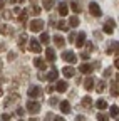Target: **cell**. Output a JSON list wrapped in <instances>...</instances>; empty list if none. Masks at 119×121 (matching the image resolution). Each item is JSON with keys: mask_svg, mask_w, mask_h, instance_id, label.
I'll list each match as a JSON object with an SVG mask.
<instances>
[{"mask_svg": "<svg viewBox=\"0 0 119 121\" xmlns=\"http://www.w3.org/2000/svg\"><path fill=\"white\" fill-rule=\"evenodd\" d=\"M76 121H86V118H84V116H77Z\"/></svg>", "mask_w": 119, "mask_h": 121, "instance_id": "obj_45", "label": "cell"}, {"mask_svg": "<svg viewBox=\"0 0 119 121\" xmlns=\"http://www.w3.org/2000/svg\"><path fill=\"white\" fill-rule=\"evenodd\" d=\"M96 89H97V93H104V91H106V82H104V81H99Z\"/></svg>", "mask_w": 119, "mask_h": 121, "instance_id": "obj_26", "label": "cell"}, {"mask_svg": "<svg viewBox=\"0 0 119 121\" xmlns=\"http://www.w3.org/2000/svg\"><path fill=\"white\" fill-rule=\"evenodd\" d=\"M61 111H62L64 114L70 113V103H69V101H61Z\"/></svg>", "mask_w": 119, "mask_h": 121, "instance_id": "obj_15", "label": "cell"}, {"mask_svg": "<svg viewBox=\"0 0 119 121\" xmlns=\"http://www.w3.org/2000/svg\"><path fill=\"white\" fill-rule=\"evenodd\" d=\"M27 17H29V10H22V12L19 13V20H20L22 24L27 20Z\"/></svg>", "mask_w": 119, "mask_h": 121, "instance_id": "obj_24", "label": "cell"}, {"mask_svg": "<svg viewBox=\"0 0 119 121\" xmlns=\"http://www.w3.org/2000/svg\"><path fill=\"white\" fill-rule=\"evenodd\" d=\"M92 87H94V78H91V76H89V78H86V79H84V89L91 91Z\"/></svg>", "mask_w": 119, "mask_h": 121, "instance_id": "obj_10", "label": "cell"}, {"mask_svg": "<svg viewBox=\"0 0 119 121\" xmlns=\"http://www.w3.org/2000/svg\"><path fill=\"white\" fill-rule=\"evenodd\" d=\"M114 66H116V67H117V69H119V57H117V59H116V60H114Z\"/></svg>", "mask_w": 119, "mask_h": 121, "instance_id": "obj_46", "label": "cell"}, {"mask_svg": "<svg viewBox=\"0 0 119 121\" xmlns=\"http://www.w3.org/2000/svg\"><path fill=\"white\" fill-rule=\"evenodd\" d=\"M112 74V69L109 67V69H106V71H104V76H106V78H109V76Z\"/></svg>", "mask_w": 119, "mask_h": 121, "instance_id": "obj_36", "label": "cell"}, {"mask_svg": "<svg viewBox=\"0 0 119 121\" xmlns=\"http://www.w3.org/2000/svg\"><path fill=\"white\" fill-rule=\"evenodd\" d=\"M17 114H19V116H22V114H24V109H22V108H19V109H17Z\"/></svg>", "mask_w": 119, "mask_h": 121, "instance_id": "obj_44", "label": "cell"}, {"mask_svg": "<svg viewBox=\"0 0 119 121\" xmlns=\"http://www.w3.org/2000/svg\"><path fill=\"white\" fill-rule=\"evenodd\" d=\"M89 12H91V15H94V17H101V15H102V10H101V7L96 2L89 4Z\"/></svg>", "mask_w": 119, "mask_h": 121, "instance_id": "obj_3", "label": "cell"}, {"mask_svg": "<svg viewBox=\"0 0 119 121\" xmlns=\"http://www.w3.org/2000/svg\"><path fill=\"white\" fill-rule=\"evenodd\" d=\"M86 47H87V51H94V45L91 42H86Z\"/></svg>", "mask_w": 119, "mask_h": 121, "instance_id": "obj_37", "label": "cell"}, {"mask_svg": "<svg viewBox=\"0 0 119 121\" xmlns=\"http://www.w3.org/2000/svg\"><path fill=\"white\" fill-rule=\"evenodd\" d=\"M27 109L30 114H37L40 111V104L37 101H27Z\"/></svg>", "mask_w": 119, "mask_h": 121, "instance_id": "obj_2", "label": "cell"}, {"mask_svg": "<svg viewBox=\"0 0 119 121\" xmlns=\"http://www.w3.org/2000/svg\"><path fill=\"white\" fill-rule=\"evenodd\" d=\"M97 119L99 121H109V116L104 114V113H101V114H97Z\"/></svg>", "mask_w": 119, "mask_h": 121, "instance_id": "obj_33", "label": "cell"}, {"mask_svg": "<svg viewBox=\"0 0 119 121\" xmlns=\"http://www.w3.org/2000/svg\"><path fill=\"white\" fill-rule=\"evenodd\" d=\"M54 44L57 45V47H64V44H66V42H64V39H62L61 35H59V34H57V35L54 37Z\"/></svg>", "mask_w": 119, "mask_h": 121, "instance_id": "obj_21", "label": "cell"}, {"mask_svg": "<svg viewBox=\"0 0 119 121\" xmlns=\"http://www.w3.org/2000/svg\"><path fill=\"white\" fill-rule=\"evenodd\" d=\"M81 59L87 60V59H89V52H81Z\"/></svg>", "mask_w": 119, "mask_h": 121, "instance_id": "obj_35", "label": "cell"}, {"mask_svg": "<svg viewBox=\"0 0 119 121\" xmlns=\"http://www.w3.org/2000/svg\"><path fill=\"white\" fill-rule=\"evenodd\" d=\"M20 121H22V119H20Z\"/></svg>", "mask_w": 119, "mask_h": 121, "instance_id": "obj_51", "label": "cell"}, {"mask_svg": "<svg viewBox=\"0 0 119 121\" xmlns=\"http://www.w3.org/2000/svg\"><path fill=\"white\" fill-rule=\"evenodd\" d=\"M5 32H8V27L7 25H2V34H5Z\"/></svg>", "mask_w": 119, "mask_h": 121, "instance_id": "obj_42", "label": "cell"}, {"mask_svg": "<svg viewBox=\"0 0 119 121\" xmlns=\"http://www.w3.org/2000/svg\"><path fill=\"white\" fill-rule=\"evenodd\" d=\"M69 25H70V27H77V25H79V17H76V15H74V17H70Z\"/></svg>", "mask_w": 119, "mask_h": 121, "instance_id": "obj_27", "label": "cell"}, {"mask_svg": "<svg viewBox=\"0 0 119 121\" xmlns=\"http://www.w3.org/2000/svg\"><path fill=\"white\" fill-rule=\"evenodd\" d=\"M34 66H35V67H39L40 71H44V69L47 67V66H45V62H44V59H40V57H35V59H34Z\"/></svg>", "mask_w": 119, "mask_h": 121, "instance_id": "obj_13", "label": "cell"}, {"mask_svg": "<svg viewBox=\"0 0 119 121\" xmlns=\"http://www.w3.org/2000/svg\"><path fill=\"white\" fill-rule=\"evenodd\" d=\"M27 94H29V98H39L42 94V89L39 86H30L29 91H27Z\"/></svg>", "mask_w": 119, "mask_h": 121, "instance_id": "obj_5", "label": "cell"}, {"mask_svg": "<svg viewBox=\"0 0 119 121\" xmlns=\"http://www.w3.org/2000/svg\"><path fill=\"white\" fill-rule=\"evenodd\" d=\"M62 74L66 76V78H72V76L76 74V71H74L72 67H69V66H67V67H64V69H62Z\"/></svg>", "mask_w": 119, "mask_h": 121, "instance_id": "obj_18", "label": "cell"}, {"mask_svg": "<svg viewBox=\"0 0 119 121\" xmlns=\"http://www.w3.org/2000/svg\"><path fill=\"white\" fill-rule=\"evenodd\" d=\"M111 94H112V96H119V89H117L116 82H112V84H111Z\"/></svg>", "mask_w": 119, "mask_h": 121, "instance_id": "obj_30", "label": "cell"}, {"mask_svg": "<svg viewBox=\"0 0 119 121\" xmlns=\"http://www.w3.org/2000/svg\"><path fill=\"white\" fill-rule=\"evenodd\" d=\"M57 101H59L57 98H50V99H49V104H50V106H55V104H57Z\"/></svg>", "mask_w": 119, "mask_h": 121, "instance_id": "obj_34", "label": "cell"}, {"mask_svg": "<svg viewBox=\"0 0 119 121\" xmlns=\"http://www.w3.org/2000/svg\"><path fill=\"white\" fill-rule=\"evenodd\" d=\"M57 29H59V30H69V25H67L66 20H61V22L57 24Z\"/></svg>", "mask_w": 119, "mask_h": 121, "instance_id": "obj_25", "label": "cell"}, {"mask_svg": "<svg viewBox=\"0 0 119 121\" xmlns=\"http://www.w3.org/2000/svg\"><path fill=\"white\" fill-rule=\"evenodd\" d=\"M57 76H59V71L55 67H52V71L47 74V81H55L57 79Z\"/></svg>", "mask_w": 119, "mask_h": 121, "instance_id": "obj_17", "label": "cell"}, {"mask_svg": "<svg viewBox=\"0 0 119 121\" xmlns=\"http://www.w3.org/2000/svg\"><path fill=\"white\" fill-rule=\"evenodd\" d=\"M2 17H5V19H10V12L4 10V12H2Z\"/></svg>", "mask_w": 119, "mask_h": 121, "instance_id": "obj_39", "label": "cell"}, {"mask_svg": "<svg viewBox=\"0 0 119 121\" xmlns=\"http://www.w3.org/2000/svg\"><path fill=\"white\" fill-rule=\"evenodd\" d=\"M96 106H97V109L102 111V109L107 108V103H106V99H97V101H96Z\"/></svg>", "mask_w": 119, "mask_h": 121, "instance_id": "obj_19", "label": "cell"}, {"mask_svg": "<svg viewBox=\"0 0 119 121\" xmlns=\"http://www.w3.org/2000/svg\"><path fill=\"white\" fill-rule=\"evenodd\" d=\"M29 51H32V52L39 54V52L42 51V47H40V44H39L35 39H30V40H29Z\"/></svg>", "mask_w": 119, "mask_h": 121, "instance_id": "obj_6", "label": "cell"}, {"mask_svg": "<svg viewBox=\"0 0 119 121\" xmlns=\"http://www.w3.org/2000/svg\"><path fill=\"white\" fill-rule=\"evenodd\" d=\"M54 121H66L64 118H54Z\"/></svg>", "mask_w": 119, "mask_h": 121, "instance_id": "obj_48", "label": "cell"}, {"mask_svg": "<svg viewBox=\"0 0 119 121\" xmlns=\"http://www.w3.org/2000/svg\"><path fill=\"white\" fill-rule=\"evenodd\" d=\"M92 106V99L89 98V96H86L84 99H82V108H86V109H89Z\"/></svg>", "mask_w": 119, "mask_h": 121, "instance_id": "obj_22", "label": "cell"}, {"mask_svg": "<svg viewBox=\"0 0 119 121\" xmlns=\"http://www.w3.org/2000/svg\"><path fill=\"white\" fill-rule=\"evenodd\" d=\"M29 12H30V13H34V15H39V13L42 12V9H40L39 5H35V4H34L30 9H29Z\"/></svg>", "mask_w": 119, "mask_h": 121, "instance_id": "obj_23", "label": "cell"}, {"mask_svg": "<svg viewBox=\"0 0 119 121\" xmlns=\"http://www.w3.org/2000/svg\"><path fill=\"white\" fill-rule=\"evenodd\" d=\"M114 29H116V22L114 20H107L106 24H104V32L106 34H112Z\"/></svg>", "mask_w": 119, "mask_h": 121, "instance_id": "obj_7", "label": "cell"}, {"mask_svg": "<svg viewBox=\"0 0 119 121\" xmlns=\"http://www.w3.org/2000/svg\"><path fill=\"white\" fill-rule=\"evenodd\" d=\"M54 89H55V86H47V93H49V94L54 93Z\"/></svg>", "mask_w": 119, "mask_h": 121, "instance_id": "obj_40", "label": "cell"}, {"mask_svg": "<svg viewBox=\"0 0 119 121\" xmlns=\"http://www.w3.org/2000/svg\"><path fill=\"white\" fill-rule=\"evenodd\" d=\"M92 69H96V67H94V66H91V64H81V66H79V71H81L82 74H89Z\"/></svg>", "mask_w": 119, "mask_h": 121, "instance_id": "obj_12", "label": "cell"}, {"mask_svg": "<svg viewBox=\"0 0 119 121\" xmlns=\"http://www.w3.org/2000/svg\"><path fill=\"white\" fill-rule=\"evenodd\" d=\"M22 10H20V7H15V9H13V13H20Z\"/></svg>", "mask_w": 119, "mask_h": 121, "instance_id": "obj_43", "label": "cell"}, {"mask_svg": "<svg viewBox=\"0 0 119 121\" xmlns=\"http://www.w3.org/2000/svg\"><path fill=\"white\" fill-rule=\"evenodd\" d=\"M70 9H72L74 12H76V13H79V12L82 10V9H81V5H79L77 2H70Z\"/></svg>", "mask_w": 119, "mask_h": 121, "instance_id": "obj_28", "label": "cell"}, {"mask_svg": "<svg viewBox=\"0 0 119 121\" xmlns=\"http://www.w3.org/2000/svg\"><path fill=\"white\" fill-rule=\"evenodd\" d=\"M30 30L32 32H40L44 30V20H30Z\"/></svg>", "mask_w": 119, "mask_h": 121, "instance_id": "obj_4", "label": "cell"}, {"mask_svg": "<svg viewBox=\"0 0 119 121\" xmlns=\"http://www.w3.org/2000/svg\"><path fill=\"white\" fill-rule=\"evenodd\" d=\"M84 42H86V34H84V32L77 34V39H76V45H77V47H82V45H84Z\"/></svg>", "mask_w": 119, "mask_h": 121, "instance_id": "obj_16", "label": "cell"}, {"mask_svg": "<svg viewBox=\"0 0 119 121\" xmlns=\"http://www.w3.org/2000/svg\"><path fill=\"white\" fill-rule=\"evenodd\" d=\"M117 114H119V108H117V106H111V116L117 118Z\"/></svg>", "mask_w": 119, "mask_h": 121, "instance_id": "obj_32", "label": "cell"}, {"mask_svg": "<svg viewBox=\"0 0 119 121\" xmlns=\"http://www.w3.org/2000/svg\"><path fill=\"white\" fill-rule=\"evenodd\" d=\"M106 52H107V54H117V56H119V42H111Z\"/></svg>", "mask_w": 119, "mask_h": 121, "instance_id": "obj_8", "label": "cell"}, {"mask_svg": "<svg viewBox=\"0 0 119 121\" xmlns=\"http://www.w3.org/2000/svg\"><path fill=\"white\" fill-rule=\"evenodd\" d=\"M30 121H37V119H35V118H32V119H30Z\"/></svg>", "mask_w": 119, "mask_h": 121, "instance_id": "obj_50", "label": "cell"}, {"mask_svg": "<svg viewBox=\"0 0 119 121\" xmlns=\"http://www.w3.org/2000/svg\"><path fill=\"white\" fill-rule=\"evenodd\" d=\"M27 40H29V39H27V35H25V34H22V35L19 37V47H24Z\"/></svg>", "mask_w": 119, "mask_h": 121, "instance_id": "obj_29", "label": "cell"}, {"mask_svg": "<svg viewBox=\"0 0 119 121\" xmlns=\"http://www.w3.org/2000/svg\"><path fill=\"white\" fill-rule=\"evenodd\" d=\"M55 5V0H44V9L45 10H52Z\"/></svg>", "mask_w": 119, "mask_h": 121, "instance_id": "obj_20", "label": "cell"}, {"mask_svg": "<svg viewBox=\"0 0 119 121\" xmlns=\"http://www.w3.org/2000/svg\"><path fill=\"white\" fill-rule=\"evenodd\" d=\"M74 40H76V35L70 32V34H69V42H74Z\"/></svg>", "mask_w": 119, "mask_h": 121, "instance_id": "obj_41", "label": "cell"}, {"mask_svg": "<svg viewBox=\"0 0 119 121\" xmlns=\"http://www.w3.org/2000/svg\"><path fill=\"white\" fill-rule=\"evenodd\" d=\"M116 81H117V84H119V76H117V78H116Z\"/></svg>", "mask_w": 119, "mask_h": 121, "instance_id": "obj_49", "label": "cell"}, {"mask_svg": "<svg viewBox=\"0 0 119 121\" xmlns=\"http://www.w3.org/2000/svg\"><path fill=\"white\" fill-rule=\"evenodd\" d=\"M62 59L66 60V62H69V64H76L77 62V56L74 52H70V51H64L62 52Z\"/></svg>", "mask_w": 119, "mask_h": 121, "instance_id": "obj_1", "label": "cell"}, {"mask_svg": "<svg viewBox=\"0 0 119 121\" xmlns=\"http://www.w3.org/2000/svg\"><path fill=\"white\" fill-rule=\"evenodd\" d=\"M10 2H12V4H15V2H19V4H22V2H24V0H10Z\"/></svg>", "mask_w": 119, "mask_h": 121, "instance_id": "obj_47", "label": "cell"}, {"mask_svg": "<svg viewBox=\"0 0 119 121\" xmlns=\"http://www.w3.org/2000/svg\"><path fill=\"white\" fill-rule=\"evenodd\" d=\"M117 121H119V119H117Z\"/></svg>", "mask_w": 119, "mask_h": 121, "instance_id": "obj_52", "label": "cell"}, {"mask_svg": "<svg viewBox=\"0 0 119 121\" xmlns=\"http://www.w3.org/2000/svg\"><path fill=\"white\" fill-rule=\"evenodd\" d=\"M59 13H61L62 17H66V15L69 13V7H67L66 2H61V4H59Z\"/></svg>", "mask_w": 119, "mask_h": 121, "instance_id": "obj_11", "label": "cell"}, {"mask_svg": "<svg viewBox=\"0 0 119 121\" xmlns=\"http://www.w3.org/2000/svg\"><path fill=\"white\" fill-rule=\"evenodd\" d=\"M8 119H10V114L4 113V114H2V121H8Z\"/></svg>", "mask_w": 119, "mask_h": 121, "instance_id": "obj_38", "label": "cell"}, {"mask_svg": "<svg viewBox=\"0 0 119 121\" xmlns=\"http://www.w3.org/2000/svg\"><path fill=\"white\" fill-rule=\"evenodd\" d=\"M49 40H50V37H49L45 32L40 34V42H42V44H49Z\"/></svg>", "mask_w": 119, "mask_h": 121, "instance_id": "obj_31", "label": "cell"}, {"mask_svg": "<svg viewBox=\"0 0 119 121\" xmlns=\"http://www.w3.org/2000/svg\"><path fill=\"white\" fill-rule=\"evenodd\" d=\"M67 82L66 81H57V86H55V89H57V93H66L67 91Z\"/></svg>", "mask_w": 119, "mask_h": 121, "instance_id": "obj_9", "label": "cell"}, {"mask_svg": "<svg viewBox=\"0 0 119 121\" xmlns=\"http://www.w3.org/2000/svg\"><path fill=\"white\" fill-rule=\"evenodd\" d=\"M45 57H47V60H50V62H54V60H55V52H54L52 47H47V49H45Z\"/></svg>", "mask_w": 119, "mask_h": 121, "instance_id": "obj_14", "label": "cell"}]
</instances>
